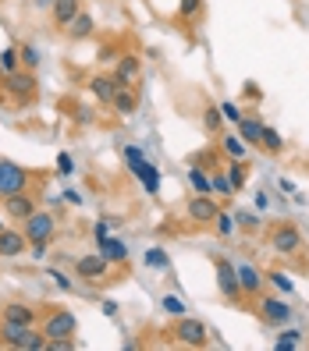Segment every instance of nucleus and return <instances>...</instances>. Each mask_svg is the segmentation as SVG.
<instances>
[{
  "label": "nucleus",
  "mask_w": 309,
  "mask_h": 351,
  "mask_svg": "<svg viewBox=\"0 0 309 351\" xmlns=\"http://www.w3.org/2000/svg\"><path fill=\"white\" fill-rule=\"evenodd\" d=\"M57 171H60V174H71V171H75V163H71L68 153H60V156H57Z\"/></svg>",
  "instance_id": "41"
},
{
  "label": "nucleus",
  "mask_w": 309,
  "mask_h": 351,
  "mask_svg": "<svg viewBox=\"0 0 309 351\" xmlns=\"http://www.w3.org/2000/svg\"><path fill=\"white\" fill-rule=\"evenodd\" d=\"M238 132H242V142H245V146H260L263 125H260L256 117H242V121H238Z\"/></svg>",
  "instance_id": "23"
},
{
  "label": "nucleus",
  "mask_w": 309,
  "mask_h": 351,
  "mask_svg": "<svg viewBox=\"0 0 309 351\" xmlns=\"http://www.w3.org/2000/svg\"><path fill=\"white\" fill-rule=\"evenodd\" d=\"M245 178H249V171H245V163H242V160H235L231 167H228V181H231V189H235V192L245 184Z\"/></svg>",
  "instance_id": "30"
},
{
  "label": "nucleus",
  "mask_w": 309,
  "mask_h": 351,
  "mask_svg": "<svg viewBox=\"0 0 309 351\" xmlns=\"http://www.w3.org/2000/svg\"><path fill=\"white\" fill-rule=\"evenodd\" d=\"M146 266H153V270H168L171 259H168V252H163V249H150L146 252Z\"/></svg>",
  "instance_id": "32"
},
{
  "label": "nucleus",
  "mask_w": 309,
  "mask_h": 351,
  "mask_svg": "<svg viewBox=\"0 0 309 351\" xmlns=\"http://www.w3.org/2000/svg\"><path fill=\"white\" fill-rule=\"evenodd\" d=\"M18 60H22V68L36 71V68H39V50H36L32 43H22V47H18Z\"/></svg>",
  "instance_id": "27"
},
{
  "label": "nucleus",
  "mask_w": 309,
  "mask_h": 351,
  "mask_svg": "<svg viewBox=\"0 0 309 351\" xmlns=\"http://www.w3.org/2000/svg\"><path fill=\"white\" fill-rule=\"evenodd\" d=\"M260 146H263L266 153H274V156H277V153L284 149V138H281V135H277L274 128H266V125H263V135H260Z\"/></svg>",
  "instance_id": "26"
},
{
  "label": "nucleus",
  "mask_w": 309,
  "mask_h": 351,
  "mask_svg": "<svg viewBox=\"0 0 309 351\" xmlns=\"http://www.w3.org/2000/svg\"><path fill=\"white\" fill-rule=\"evenodd\" d=\"M125 163H128V171L142 181V189H146L150 195H160V171H157L153 163H150L146 156H142L135 146H128V149H125Z\"/></svg>",
  "instance_id": "2"
},
{
  "label": "nucleus",
  "mask_w": 309,
  "mask_h": 351,
  "mask_svg": "<svg viewBox=\"0 0 309 351\" xmlns=\"http://www.w3.org/2000/svg\"><path fill=\"white\" fill-rule=\"evenodd\" d=\"M29 249V238L22 231H14V227H0V256L4 259H14Z\"/></svg>",
  "instance_id": "12"
},
{
  "label": "nucleus",
  "mask_w": 309,
  "mask_h": 351,
  "mask_svg": "<svg viewBox=\"0 0 309 351\" xmlns=\"http://www.w3.org/2000/svg\"><path fill=\"white\" fill-rule=\"evenodd\" d=\"M214 227H217V234H220V238L235 234V220H231L228 213H217V217H214Z\"/></svg>",
  "instance_id": "36"
},
{
  "label": "nucleus",
  "mask_w": 309,
  "mask_h": 351,
  "mask_svg": "<svg viewBox=\"0 0 309 351\" xmlns=\"http://www.w3.org/2000/svg\"><path fill=\"white\" fill-rule=\"evenodd\" d=\"M220 121H224V117H220L217 107H206V110H203V128H206V132H220Z\"/></svg>",
  "instance_id": "33"
},
{
  "label": "nucleus",
  "mask_w": 309,
  "mask_h": 351,
  "mask_svg": "<svg viewBox=\"0 0 309 351\" xmlns=\"http://www.w3.org/2000/svg\"><path fill=\"white\" fill-rule=\"evenodd\" d=\"M103 316H117V302H103Z\"/></svg>",
  "instance_id": "45"
},
{
  "label": "nucleus",
  "mask_w": 309,
  "mask_h": 351,
  "mask_svg": "<svg viewBox=\"0 0 309 351\" xmlns=\"http://www.w3.org/2000/svg\"><path fill=\"white\" fill-rule=\"evenodd\" d=\"M192 163H196V167H203V171H210V167H217V153L214 149H199L192 156Z\"/></svg>",
  "instance_id": "35"
},
{
  "label": "nucleus",
  "mask_w": 309,
  "mask_h": 351,
  "mask_svg": "<svg viewBox=\"0 0 309 351\" xmlns=\"http://www.w3.org/2000/svg\"><path fill=\"white\" fill-rule=\"evenodd\" d=\"M111 107H114L121 117H132V114L139 110V96L132 93V86H121V89L114 93V99H111Z\"/></svg>",
  "instance_id": "18"
},
{
  "label": "nucleus",
  "mask_w": 309,
  "mask_h": 351,
  "mask_svg": "<svg viewBox=\"0 0 309 351\" xmlns=\"http://www.w3.org/2000/svg\"><path fill=\"white\" fill-rule=\"evenodd\" d=\"M22 68V60H18V47H4L0 50V75H11Z\"/></svg>",
  "instance_id": "25"
},
{
  "label": "nucleus",
  "mask_w": 309,
  "mask_h": 351,
  "mask_svg": "<svg viewBox=\"0 0 309 351\" xmlns=\"http://www.w3.org/2000/svg\"><path fill=\"white\" fill-rule=\"evenodd\" d=\"M117 57H121V53H117L114 47H103V50H100V60H117Z\"/></svg>",
  "instance_id": "44"
},
{
  "label": "nucleus",
  "mask_w": 309,
  "mask_h": 351,
  "mask_svg": "<svg viewBox=\"0 0 309 351\" xmlns=\"http://www.w3.org/2000/svg\"><path fill=\"white\" fill-rule=\"evenodd\" d=\"M139 71H142V60L132 57V53H121L114 60V82L117 86H132V82L139 78Z\"/></svg>",
  "instance_id": "14"
},
{
  "label": "nucleus",
  "mask_w": 309,
  "mask_h": 351,
  "mask_svg": "<svg viewBox=\"0 0 309 351\" xmlns=\"http://www.w3.org/2000/svg\"><path fill=\"white\" fill-rule=\"evenodd\" d=\"M89 89H93V96H96L100 103H107V107H111V99H114V93H117L121 86L114 82V75H93Z\"/></svg>",
  "instance_id": "17"
},
{
  "label": "nucleus",
  "mask_w": 309,
  "mask_h": 351,
  "mask_svg": "<svg viewBox=\"0 0 309 351\" xmlns=\"http://www.w3.org/2000/svg\"><path fill=\"white\" fill-rule=\"evenodd\" d=\"M0 344L18 348V351H43L47 348V334L36 326H18V323H0Z\"/></svg>",
  "instance_id": "1"
},
{
  "label": "nucleus",
  "mask_w": 309,
  "mask_h": 351,
  "mask_svg": "<svg viewBox=\"0 0 309 351\" xmlns=\"http://www.w3.org/2000/svg\"><path fill=\"white\" fill-rule=\"evenodd\" d=\"M263 280H271V284L277 287L281 295H292V287H295V284H292V277H288V274H281V270H271V274H266Z\"/></svg>",
  "instance_id": "29"
},
{
  "label": "nucleus",
  "mask_w": 309,
  "mask_h": 351,
  "mask_svg": "<svg viewBox=\"0 0 309 351\" xmlns=\"http://www.w3.org/2000/svg\"><path fill=\"white\" fill-rule=\"evenodd\" d=\"M54 4V0H36V8H50Z\"/></svg>",
  "instance_id": "47"
},
{
  "label": "nucleus",
  "mask_w": 309,
  "mask_h": 351,
  "mask_svg": "<svg viewBox=\"0 0 309 351\" xmlns=\"http://www.w3.org/2000/svg\"><path fill=\"white\" fill-rule=\"evenodd\" d=\"M4 213L11 220H29L36 213V199L25 195V192H14V195H4Z\"/></svg>",
  "instance_id": "13"
},
{
  "label": "nucleus",
  "mask_w": 309,
  "mask_h": 351,
  "mask_svg": "<svg viewBox=\"0 0 309 351\" xmlns=\"http://www.w3.org/2000/svg\"><path fill=\"white\" fill-rule=\"evenodd\" d=\"M93 29H96V22H93V14H89V11H78L71 22L65 25V32H68L71 39H86V36H93Z\"/></svg>",
  "instance_id": "20"
},
{
  "label": "nucleus",
  "mask_w": 309,
  "mask_h": 351,
  "mask_svg": "<svg viewBox=\"0 0 309 351\" xmlns=\"http://www.w3.org/2000/svg\"><path fill=\"white\" fill-rule=\"evenodd\" d=\"M4 93L8 96H14V99H29L32 93H36V75L25 68H18V71H11V75H4Z\"/></svg>",
  "instance_id": "8"
},
{
  "label": "nucleus",
  "mask_w": 309,
  "mask_h": 351,
  "mask_svg": "<svg viewBox=\"0 0 309 351\" xmlns=\"http://www.w3.org/2000/svg\"><path fill=\"white\" fill-rule=\"evenodd\" d=\"M217 213H220V210H217V202H214L210 195H192V199H189V220H196V223H214Z\"/></svg>",
  "instance_id": "15"
},
{
  "label": "nucleus",
  "mask_w": 309,
  "mask_h": 351,
  "mask_svg": "<svg viewBox=\"0 0 309 351\" xmlns=\"http://www.w3.org/2000/svg\"><path fill=\"white\" fill-rule=\"evenodd\" d=\"M271 245H274V252L295 256V252L302 249V234H299V227H295V223H277V227H274V234H271Z\"/></svg>",
  "instance_id": "7"
},
{
  "label": "nucleus",
  "mask_w": 309,
  "mask_h": 351,
  "mask_svg": "<svg viewBox=\"0 0 309 351\" xmlns=\"http://www.w3.org/2000/svg\"><path fill=\"white\" fill-rule=\"evenodd\" d=\"M75 330H78V319H75V313H68V308H57V313H50L47 323H43L47 341H54V337H75Z\"/></svg>",
  "instance_id": "6"
},
{
  "label": "nucleus",
  "mask_w": 309,
  "mask_h": 351,
  "mask_svg": "<svg viewBox=\"0 0 309 351\" xmlns=\"http://www.w3.org/2000/svg\"><path fill=\"white\" fill-rule=\"evenodd\" d=\"M260 319L271 323V326H284L288 319H292V308H288L284 298H263L260 302Z\"/></svg>",
  "instance_id": "10"
},
{
  "label": "nucleus",
  "mask_w": 309,
  "mask_h": 351,
  "mask_svg": "<svg viewBox=\"0 0 309 351\" xmlns=\"http://www.w3.org/2000/svg\"><path fill=\"white\" fill-rule=\"evenodd\" d=\"M160 308H163V313H168V316H185V302L181 298H171V295H163V302H160Z\"/></svg>",
  "instance_id": "34"
},
{
  "label": "nucleus",
  "mask_w": 309,
  "mask_h": 351,
  "mask_svg": "<svg viewBox=\"0 0 309 351\" xmlns=\"http://www.w3.org/2000/svg\"><path fill=\"white\" fill-rule=\"evenodd\" d=\"M0 227H4V223H0Z\"/></svg>",
  "instance_id": "48"
},
{
  "label": "nucleus",
  "mask_w": 309,
  "mask_h": 351,
  "mask_svg": "<svg viewBox=\"0 0 309 351\" xmlns=\"http://www.w3.org/2000/svg\"><path fill=\"white\" fill-rule=\"evenodd\" d=\"M29 192V171L18 167L14 160H0V195Z\"/></svg>",
  "instance_id": "3"
},
{
  "label": "nucleus",
  "mask_w": 309,
  "mask_h": 351,
  "mask_svg": "<svg viewBox=\"0 0 309 351\" xmlns=\"http://www.w3.org/2000/svg\"><path fill=\"white\" fill-rule=\"evenodd\" d=\"M199 8H203V0H181V4H178V14H181V18H192Z\"/></svg>",
  "instance_id": "40"
},
{
  "label": "nucleus",
  "mask_w": 309,
  "mask_h": 351,
  "mask_svg": "<svg viewBox=\"0 0 309 351\" xmlns=\"http://www.w3.org/2000/svg\"><path fill=\"white\" fill-rule=\"evenodd\" d=\"M50 280H54V284L60 287V291H71V280H68L65 274H57V270H50Z\"/></svg>",
  "instance_id": "42"
},
{
  "label": "nucleus",
  "mask_w": 309,
  "mask_h": 351,
  "mask_svg": "<svg viewBox=\"0 0 309 351\" xmlns=\"http://www.w3.org/2000/svg\"><path fill=\"white\" fill-rule=\"evenodd\" d=\"M117 227V220H111V217H100L96 220V227H93V234H96V241H103V238H111V231Z\"/></svg>",
  "instance_id": "37"
},
{
  "label": "nucleus",
  "mask_w": 309,
  "mask_h": 351,
  "mask_svg": "<svg viewBox=\"0 0 309 351\" xmlns=\"http://www.w3.org/2000/svg\"><path fill=\"white\" fill-rule=\"evenodd\" d=\"M171 337H178V344H185V348H203L206 344V323L189 319V316H178Z\"/></svg>",
  "instance_id": "4"
},
{
  "label": "nucleus",
  "mask_w": 309,
  "mask_h": 351,
  "mask_svg": "<svg viewBox=\"0 0 309 351\" xmlns=\"http://www.w3.org/2000/svg\"><path fill=\"white\" fill-rule=\"evenodd\" d=\"M217 110H220V117H224V121H235V125L242 121V110H238V103H231V99H224Z\"/></svg>",
  "instance_id": "38"
},
{
  "label": "nucleus",
  "mask_w": 309,
  "mask_h": 351,
  "mask_svg": "<svg viewBox=\"0 0 309 351\" xmlns=\"http://www.w3.org/2000/svg\"><path fill=\"white\" fill-rule=\"evenodd\" d=\"M100 256L107 259V263H125L128 259V245L121 241V238H103L100 241Z\"/></svg>",
  "instance_id": "21"
},
{
  "label": "nucleus",
  "mask_w": 309,
  "mask_h": 351,
  "mask_svg": "<svg viewBox=\"0 0 309 351\" xmlns=\"http://www.w3.org/2000/svg\"><path fill=\"white\" fill-rule=\"evenodd\" d=\"M299 344H302V334H299V330H284V334L274 341V348H277V351H295Z\"/></svg>",
  "instance_id": "28"
},
{
  "label": "nucleus",
  "mask_w": 309,
  "mask_h": 351,
  "mask_svg": "<svg viewBox=\"0 0 309 351\" xmlns=\"http://www.w3.org/2000/svg\"><path fill=\"white\" fill-rule=\"evenodd\" d=\"M214 266H217V287H220V295H224V298H231V302H238V298H242L238 270H235L228 259H217Z\"/></svg>",
  "instance_id": "9"
},
{
  "label": "nucleus",
  "mask_w": 309,
  "mask_h": 351,
  "mask_svg": "<svg viewBox=\"0 0 309 351\" xmlns=\"http://www.w3.org/2000/svg\"><path fill=\"white\" fill-rule=\"evenodd\" d=\"M238 270V284H242V295H260L263 291V274L256 266H235Z\"/></svg>",
  "instance_id": "19"
},
{
  "label": "nucleus",
  "mask_w": 309,
  "mask_h": 351,
  "mask_svg": "<svg viewBox=\"0 0 309 351\" xmlns=\"http://www.w3.org/2000/svg\"><path fill=\"white\" fill-rule=\"evenodd\" d=\"M25 227H22V234L29 238V245L32 241H54V234H57V220L50 217V213H32L29 220H22Z\"/></svg>",
  "instance_id": "5"
},
{
  "label": "nucleus",
  "mask_w": 309,
  "mask_h": 351,
  "mask_svg": "<svg viewBox=\"0 0 309 351\" xmlns=\"http://www.w3.org/2000/svg\"><path fill=\"white\" fill-rule=\"evenodd\" d=\"M107 259H103L100 252H89V256H82L78 263H75V274L82 277V280H103L107 277Z\"/></svg>",
  "instance_id": "11"
},
{
  "label": "nucleus",
  "mask_w": 309,
  "mask_h": 351,
  "mask_svg": "<svg viewBox=\"0 0 309 351\" xmlns=\"http://www.w3.org/2000/svg\"><path fill=\"white\" fill-rule=\"evenodd\" d=\"M238 223L245 227V231H256V227H260V220H256L253 213H242V217H238Z\"/></svg>",
  "instance_id": "43"
},
{
  "label": "nucleus",
  "mask_w": 309,
  "mask_h": 351,
  "mask_svg": "<svg viewBox=\"0 0 309 351\" xmlns=\"http://www.w3.org/2000/svg\"><path fill=\"white\" fill-rule=\"evenodd\" d=\"M82 11V4H78V0H54V4H50V14H54V22L60 25V29H65L68 22H71V18Z\"/></svg>",
  "instance_id": "22"
},
{
  "label": "nucleus",
  "mask_w": 309,
  "mask_h": 351,
  "mask_svg": "<svg viewBox=\"0 0 309 351\" xmlns=\"http://www.w3.org/2000/svg\"><path fill=\"white\" fill-rule=\"evenodd\" d=\"M210 189H214V192H228V195L235 192L231 181H228V174H214V178H210Z\"/></svg>",
  "instance_id": "39"
},
{
  "label": "nucleus",
  "mask_w": 309,
  "mask_h": 351,
  "mask_svg": "<svg viewBox=\"0 0 309 351\" xmlns=\"http://www.w3.org/2000/svg\"><path fill=\"white\" fill-rule=\"evenodd\" d=\"M245 96H249V99H260V89L253 86V82H249V86H245Z\"/></svg>",
  "instance_id": "46"
},
{
  "label": "nucleus",
  "mask_w": 309,
  "mask_h": 351,
  "mask_svg": "<svg viewBox=\"0 0 309 351\" xmlns=\"http://www.w3.org/2000/svg\"><path fill=\"white\" fill-rule=\"evenodd\" d=\"M189 181H192V189H196L199 195H214V189H210V174H206L203 167H196V163H192V171H189Z\"/></svg>",
  "instance_id": "24"
},
{
  "label": "nucleus",
  "mask_w": 309,
  "mask_h": 351,
  "mask_svg": "<svg viewBox=\"0 0 309 351\" xmlns=\"http://www.w3.org/2000/svg\"><path fill=\"white\" fill-rule=\"evenodd\" d=\"M220 146H224V153L235 156V160H242V156H245V142H242V138H235V135H224V138H220Z\"/></svg>",
  "instance_id": "31"
},
{
  "label": "nucleus",
  "mask_w": 309,
  "mask_h": 351,
  "mask_svg": "<svg viewBox=\"0 0 309 351\" xmlns=\"http://www.w3.org/2000/svg\"><path fill=\"white\" fill-rule=\"evenodd\" d=\"M0 316H4L8 323H18V326H36V308H29L25 302L0 305Z\"/></svg>",
  "instance_id": "16"
}]
</instances>
